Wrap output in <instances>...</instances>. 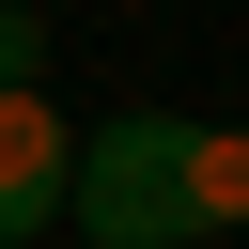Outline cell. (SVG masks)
Instances as JSON below:
<instances>
[{"mask_svg":"<svg viewBox=\"0 0 249 249\" xmlns=\"http://www.w3.org/2000/svg\"><path fill=\"white\" fill-rule=\"evenodd\" d=\"M78 249H202V202H187V109H109L78 140V187H62Z\"/></svg>","mask_w":249,"mask_h":249,"instance_id":"obj_1","label":"cell"},{"mask_svg":"<svg viewBox=\"0 0 249 249\" xmlns=\"http://www.w3.org/2000/svg\"><path fill=\"white\" fill-rule=\"evenodd\" d=\"M62 187H78V124L47 93H0V249L62 233Z\"/></svg>","mask_w":249,"mask_h":249,"instance_id":"obj_2","label":"cell"},{"mask_svg":"<svg viewBox=\"0 0 249 249\" xmlns=\"http://www.w3.org/2000/svg\"><path fill=\"white\" fill-rule=\"evenodd\" d=\"M187 202H202V233L249 218V124H187Z\"/></svg>","mask_w":249,"mask_h":249,"instance_id":"obj_3","label":"cell"},{"mask_svg":"<svg viewBox=\"0 0 249 249\" xmlns=\"http://www.w3.org/2000/svg\"><path fill=\"white\" fill-rule=\"evenodd\" d=\"M0 93H47V16L0 0Z\"/></svg>","mask_w":249,"mask_h":249,"instance_id":"obj_4","label":"cell"}]
</instances>
